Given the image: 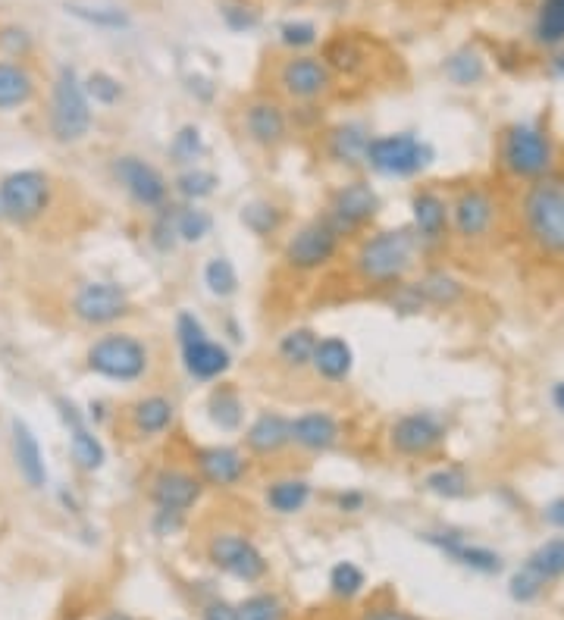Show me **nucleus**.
<instances>
[{"label": "nucleus", "mask_w": 564, "mask_h": 620, "mask_svg": "<svg viewBox=\"0 0 564 620\" xmlns=\"http://www.w3.org/2000/svg\"><path fill=\"white\" fill-rule=\"evenodd\" d=\"M445 442V423L433 411L402 414L389 426V445L402 458H427Z\"/></svg>", "instance_id": "14"}, {"label": "nucleus", "mask_w": 564, "mask_h": 620, "mask_svg": "<svg viewBox=\"0 0 564 620\" xmlns=\"http://www.w3.org/2000/svg\"><path fill=\"white\" fill-rule=\"evenodd\" d=\"M207 558L217 570L242 583H257L267 577L264 552L242 533H217L207 542Z\"/></svg>", "instance_id": "11"}, {"label": "nucleus", "mask_w": 564, "mask_h": 620, "mask_svg": "<svg viewBox=\"0 0 564 620\" xmlns=\"http://www.w3.org/2000/svg\"><path fill=\"white\" fill-rule=\"evenodd\" d=\"M176 339H179V348H188V345L207 339V329H204V323L195 314L182 310V314L176 317Z\"/></svg>", "instance_id": "53"}, {"label": "nucleus", "mask_w": 564, "mask_h": 620, "mask_svg": "<svg viewBox=\"0 0 564 620\" xmlns=\"http://www.w3.org/2000/svg\"><path fill=\"white\" fill-rule=\"evenodd\" d=\"M317 332L311 326H295L289 329L286 336L276 342V357L289 370H304L311 367V357H314V348H317Z\"/></svg>", "instance_id": "30"}, {"label": "nucleus", "mask_w": 564, "mask_h": 620, "mask_svg": "<svg viewBox=\"0 0 564 620\" xmlns=\"http://www.w3.org/2000/svg\"><path fill=\"white\" fill-rule=\"evenodd\" d=\"M185 514H173V511H154V533L157 536H170L182 527Z\"/></svg>", "instance_id": "55"}, {"label": "nucleus", "mask_w": 564, "mask_h": 620, "mask_svg": "<svg viewBox=\"0 0 564 620\" xmlns=\"http://www.w3.org/2000/svg\"><path fill=\"white\" fill-rule=\"evenodd\" d=\"M204 285L210 289V295L217 298H232L239 292V273H235L229 257H214L204 264Z\"/></svg>", "instance_id": "41"}, {"label": "nucleus", "mask_w": 564, "mask_h": 620, "mask_svg": "<svg viewBox=\"0 0 564 620\" xmlns=\"http://www.w3.org/2000/svg\"><path fill=\"white\" fill-rule=\"evenodd\" d=\"M10 429H13V458H16L19 476L32 489H44L47 486V467H44V451H41L35 433L29 429V423L19 420V417L10 423Z\"/></svg>", "instance_id": "24"}, {"label": "nucleus", "mask_w": 564, "mask_h": 620, "mask_svg": "<svg viewBox=\"0 0 564 620\" xmlns=\"http://www.w3.org/2000/svg\"><path fill=\"white\" fill-rule=\"evenodd\" d=\"M195 470L204 486L232 489L248 476V455L232 445H201L195 448Z\"/></svg>", "instance_id": "17"}, {"label": "nucleus", "mask_w": 564, "mask_h": 620, "mask_svg": "<svg viewBox=\"0 0 564 620\" xmlns=\"http://www.w3.org/2000/svg\"><path fill=\"white\" fill-rule=\"evenodd\" d=\"M543 580H539L530 567H521L517 574L511 577V599L514 602H533L539 592H543Z\"/></svg>", "instance_id": "52"}, {"label": "nucleus", "mask_w": 564, "mask_h": 620, "mask_svg": "<svg viewBox=\"0 0 564 620\" xmlns=\"http://www.w3.org/2000/svg\"><path fill=\"white\" fill-rule=\"evenodd\" d=\"M182 364H185V373L198 379V383H214V379H220L232 367V354L226 345L214 339H201L195 345L182 348Z\"/></svg>", "instance_id": "25"}, {"label": "nucleus", "mask_w": 564, "mask_h": 620, "mask_svg": "<svg viewBox=\"0 0 564 620\" xmlns=\"http://www.w3.org/2000/svg\"><path fill=\"white\" fill-rule=\"evenodd\" d=\"M85 367L110 383H138L151 370V351L132 332H107L88 345Z\"/></svg>", "instance_id": "2"}, {"label": "nucleus", "mask_w": 564, "mask_h": 620, "mask_svg": "<svg viewBox=\"0 0 564 620\" xmlns=\"http://www.w3.org/2000/svg\"><path fill=\"white\" fill-rule=\"evenodd\" d=\"M210 229H214V217L192 204V207H176V235H179V242H188V245H198L201 238L210 235Z\"/></svg>", "instance_id": "39"}, {"label": "nucleus", "mask_w": 564, "mask_h": 620, "mask_svg": "<svg viewBox=\"0 0 564 620\" xmlns=\"http://www.w3.org/2000/svg\"><path fill=\"white\" fill-rule=\"evenodd\" d=\"M204 480L198 470L188 467H160L151 476V489L148 498L157 511H173V514H188L204 495Z\"/></svg>", "instance_id": "15"}, {"label": "nucleus", "mask_w": 564, "mask_h": 620, "mask_svg": "<svg viewBox=\"0 0 564 620\" xmlns=\"http://www.w3.org/2000/svg\"><path fill=\"white\" fill-rule=\"evenodd\" d=\"M367 145H370V132L361 123H342L336 129H329L326 135V154L342 166L364 163Z\"/></svg>", "instance_id": "28"}, {"label": "nucleus", "mask_w": 564, "mask_h": 620, "mask_svg": "<svg viewBox=\"0 0 564 620\" xmlns=\"http://www.w3.org/2000/svg\"><path fill=\"white\" fill-rule=\"evenodd\" d=\"M543 517L552 523V527H558V530H564V498H555V502L543 511Z\"/></svg>", "instance_id": "58"}, {"label": "nucleus", "mask_w": 564, "mask_h": 620, "mask_svg": "<svg viewBox=\"0 0 564 620\" xmlns=\"http://www.w3.org/2000/svg\"><path fill=\"white\" fill-rule=\"evenodd\" d=\"M66 13L76 16L88 26L98 29H129V13L116 7H82V4H66Z\"/></svg>", "instance_id": "45"}, {"label": "nucleus", "mask_w": 564, "mask_h": 620, "mask_svg": "<svg viewBox=\"0 0 564 620\" xmlns=\"http://www.w3.org/2000/svg\"><path fill=\"white\" fill-rule=\"evenodd\" d=\"M326 66H329V73H342V76H358L361 69L367 66V57L361 47L339 35V38H329L326 47H323V57H320Z\"/></svg>", "instance_id": "33"}, {"label": "nucleus", "mask_w": 564, "mask_h": 620, "mask_svg": "<svg viewBox=\"0 0 564 620\" xmlns=\"http://www.w3.org/2000/svg\"><path fill=\"white\" fill-rule=\"evenodd\" d=\"M552 73H555V76H564V54L552 60Z\"/></svg>", "instance_id": "61"}, {"label": "nucleus", "mask_w": 564, "mask_h": 620, "mask_svg": "<svg viewBox=\"0 0 564 620\" xmlns=\"http://www.w3.org/2000/svg\"><path fill=\"white\" fill-rule=\"evenodd\" d=\"M66 433H69V451H73V461H76L79 470L94 473V470H101V467H104V461H107V448H104V442H101L98 436L91 433L88 420L79 423V426H69Z\"/></svg>", "instance_id": "31"}, {"label": "nucleus", "mask_w": 564, "mask_h": 620, "mask_svg": "<svg viewBox=\"0 0 564 620\" xmlns=\"http://www.w3.org/2000/svg\"><path fill=\"white\" fill-rule=\"evenodd\" d=\"M242 129L251 145L276 151L289 141V113L273 98H254L242 110Z\"/></svg>", "instance_id": "16"}, {"label": "nucleus", "mask_w": 564, "mask_h": 620, "mask_svg": "<svg viewBox=\"0 0 564 620\" xmlns=\"http://www.w3.org/2000/svg\"><path fill=\"white\" fill-rule=\"evenodd\" d=\"M207 414H210V423L223 433H235V429L242 426V417H245V404H242V395L235 392L232 386H217L207 398Z\"/></svg>", "instance_id": "32"}, {"label": "nucleus", "mask_w": 564, "mask_h": 620, "mask_svg": "<svg viewBox=\"0 0 564 620\" xmlns=\"http://www.w3.org/2000/svg\"><path fill=\"white\" fill-rule=\"evenodd\" d=\"M524 223L539 248L564 254V179L546 176L530 185L524 195Z\"/></svg>", "instance_id": "4"}, {"label": "nucleus", "mask_w": 564, "mask_h": 620, "mask_svg": "<svg viewBox=\"0 0 564 620\" xmlns=\"http://www.w3.org/2000/svg\"><path fill=\"white\" fill-rule=\"evenodd\" d=\"M411 217H414V235L420 245H439L445 232L452 226L449 204L433 188H420L411 195Z\"/></svg>", "instance_id": "21"}, {"label": "nucleus", "mask_w": 564, "mask_h": 620, "mask_svg": "<svg viewBox=\"0 0 564 620\" xmlns=\"http://www.w3.org/2000/svg\"><path fill=\"white\" fill-rule=\"evenodd\" d=\"M361 620H414V617L398 608H370Z\"/></svg>", "instance_id": "57"}, {"label": "nucleus", "mask_w": 564, "mask_h": 620, "mask_svg": "<svg viewBox=\"0 0 564 620\" xmlns=\"http://www.w3.org/2000/svg\"><path fill=\"white\" fill-rule=\"evenodd\" d=\"M317 38H320V32H317L314 22L295 19V22H286V26H279V41L286 47H292V51H304V47L317 44Z\"/></svg>", "instance_id": "50"}, {"label": "nucleus", "mask_w": 564, "mask_h": 620, "mask_svg": "<svg viewBox=\"0 0 564 620\" xmlns=\"http://www.w3.org/2000/svg\"><path fill=\"white\" fill-rule=\"evenodd\" d=\"M342 439V426L333 414L326 411H304L292 420V445L311 455H326Z\"/></svg>", "instance_id": "22"}, {"label": "nucleus", "mask_w": 564, "mask_h": 620, "mask_svg": "<svg viewBox=\"0 0 564 620\" xmlns=\"http://www.w3.org/2000/svg\"><path fill=\"white\" fill-rule=\"evenodd\" d=\"M436 151L430 141L417 138L414 132H395V135H376L370 138L364 163L373 173L389 179H411L423 173L433 163Z\"/></svg>", "instance_id": "6"}, {"label": "nucleus", "mask_w": 564, "mask_h": 620, "mask_svg": "<svg viewBox=\"0 0 564 620\" xmlns=\"http://www.w3.org/2000/svg\"><path fill=\"white\" fill-rule=\"evenodd\" d=\"M417 292L423 298V304H436V307H449L461 298V282L449 273H442V270H433L427 273L420 282H417Z\"/></svg>", "instance_id": "34"}, {"label": "nucleus", "mask_w": 564, "mask_h": 620, "mask_svg": "<svg viewBox=\"0 0 564 620\" xmlns=\"http://www.w3.org/2000/svg\"><path fill=\"white\" fill-rule=\"evenodd\" d=\"M110 173L116 179V185L123 188V192L145 210H160L167 207L170 201V182L163 176L154 163H148L145 157L138 154H120L113 160Z\"/></svg>", "instance_id": "9"}, {"label": "nucleus", "mask_w": 564, "mask_h": 620, "mask_svg": "<svg viewBox=\"0 0 564 620\" xmlns=\"http://www.w3.org/2000/svg\"><path fill=\"white\" fill-rule=\"evenodd\" d=\"M345 238L336 232V226L326 217H314L304 226H298L286 245H282V264L295 273H317L326 264H333Z\"/></svg>", "instance_id": "8"}, {"label": "nucleus", "mask_w": 564, "mask_h": 620, "mask_svg": "<svg viewBox=\"0 0 564 620\" xmlns=\"http://www.w3.org/2000/svg\"><path fill=\"white\" fill-rule=\"evenodd\" d=\"M452 229L464 242H477L483 238L492 223H496V201H492L483 188H464V192L449 204Z\"/></svg>", "instance_id": "19"}, {"label": "nucleus", "mask_w": 564, "mask_h": 620, "mask_svg": "<svg viewBox=\"0 0 564 620\" xmlns=\"http://www.w3.org/2000/svg\"><path fill=\"white\" fill-rule=\"evenodd\" d=\"M276 82H279V91H286L292 101L314 104L326 98L329 88H333V73H329V66L314 54H292L279 63Z\"/></svg>", "instance_id": "13"}, {"label": "nucleus", "mask_w": 564, "mask_h": 620, "mask_svg": "<svg viewBox=\"0 0 564 620\" xmlns=\"http://www.w3.org/2000/svg\"><path fill=\"white\" fill-rule=\"evenodd\" d=\"M364 586H367V577L358 564L339 561L333 570H329V589H333V595H339V599H355Z\"/></svg>", "instance_id": "46"}, {"label": "nucleus", "mask_w": 564, "mask_h": 620, "mask_svg": "<svg viewBox=\"0 0 564 620\" xmlns=\"http://www.w3.org/2000/svg\"><path fill=\"white\" fill-rule=\"evenodd\" d=\"M47 126L60 145H76L91 132V101L73 66H60L51 91V113Z\"/></svg>", "instance_id": "5"}, {"label": "nucleus", "mask_w": 564, "mask_h": 620, "mask_svg": "<svg viewBox=\"0 0 564 620\" xmlns=\"http://www.w3.org/2000/svg\"><path fill=\"white\" fill-rule=\"evenodd\" d=\"M311 483L308 480H298V476H286V480H273L264 492L267 498V508L276 511V514H298L308 508L311 502Z\"/></svg>", "instance_id": "29"}, {"label": "nucleus", "mask_w": 564, "mask_h": 620, "mask_svg": "<svg viewBox=\"0 0 564 620\" xmlns=\"http://www.w3.org/2000/svg\"><path fill=\"white\" fill-rule=\"evenodd\" d=\"M311 367L320 379H326V383H345L351 376V367H355V351H351V345L342 336L317 339Z\"/></svg>", "instance_id": "26"}, {"label": "nucleus", "mask_w": 564, "mask_h": 620, "mask_svg": "<svg viewBox=\"0 0 564 620\" xmlns=\"http://www.w3.org/2000/svg\"><path fill=\"white\" fill-rule=\"evenodd\" d=\"M82 88H85V94H88V101L101 104V107L120 104L123 94H126L123 82L116 79V76H110V73H104V69H94L88 79H82Z\"/></svg>", "instance_id": "44"}, {"label": "nucleus", "mask_w": 564, "mask_h": 620, "mask_svg": "<svg viewBox=\"0 0 564 620\" xmlns=\"http://www.w3.org/2000/svg\"><path fill=\"white\" fill-rule=\"evenodd\" d=\"M38 79L26 63L0 60V110H16L35 101Z\"/></svg>", "instance_id": "27"}, {"label": "nucleus", "mask_w": 564, "mask_h": 620, "mask_svg": "<svg viewBox=\"0 0 564 620\" xmlns=\"http://www.w3.org/2000/svg\"><path fill=\"white\" fill-rule=\"evenodd\" d=\"M445 76H449L455 85L467 88V85H477L483 76H486V63L477 51H470V47H461V51H455L449 60H445Z\"/></svg>", "instance_id": "37"}, {"label": "nucleus", "mask_w": 564, "mask_h": 620, "mask_svg": "<svg viewBox=\"0 0 564 620\" xmlns=\"http://www.w3.org/2000/svg\"><path fill=\"white\" fill-rule=\"evenodd\" d=\"M0 220H4V210H0Z\"/></svg>", "instance_id": "62"}, {"label": "nucleus", "mask_w": 564, "mask_h": 620, "mask_svg": "<svg viewBox=\"0 0 564 620\" xmlns=\"http://www.w3.org/2000/svg\"><path fill=\"white\" fill-rule=\"evenodd\" d=\"M126 423L129 433L141 442L157 439L163 433H170L176 423V401L170 395L160 392H148L135 398L132 404H126Z\"/></svg>", "instance_id": "18"}, {"label": "nucleus", "mask_w": 564, "mask_h": 620, "mask_svg": "<svg viewBox=\"0 0 564 620\" xmlns=\"http://www.w3.org/2000/svg\"><path fill=\"white\" fill-rule=\"evenodd\" d=\"M502 163L517 179H546L555 166V145L549 129L536 119L508 126L502 135Z\"/></svg>", "instance_id": "3"}, {"label": "nucleus", "mask_w": 564, "mask_h": 620, "mask_svg": "<svg viewBox=\"0 0 564 620\" xmlns=\"http://www.w3.org/2000/svg\"><path fill=\"white\" fill-rule=\"evenodd\" d=\"M423 542L436 545L439 552H445L452 561L477 570V574H499L502 570V558L492 552V548L483 545H470L461 533H423Z\"/></svg>", "instance_id": "23"}, {"label": "nucleus", "mask_w": 564, "mask_h": 620, "mask_svg": "<svg viewBox=\"0 0 564 620\" xmlns=\"http://www.w3.org/2000/svg\"><path fill=\"white\" fill-rule=\"evenodd\" d=\"M364 505H367V495L361 489H345L336 495V508L342 514H358V511H364Z\"/></svg>", "instance_id": "54"}, {"label": "nucleus", "mask_w": 564, "mask_h": 620, "mask_svg": "<svg viewBox=\"0 0 564 620\" xmlns=\"http://www.w3.org/2000/svg\"><path fill=\"white\" fill-rule=\"evenodd\" d=\"M423 489L439 495V498H464L470 489V480L461 467H439L423 480Z\"/></svg>", "instance_id": "43"}, {"label": "nucleus", "mask_w": 564, "mask_h": 620, "mask_svg": "<svg viewBox=\"0 0 564 620\" xmlns=\"http://www.w3.org/2000/svg\"><path fill=\"white\" fill-rule=\"evenodd\" d=\"M223 22L232 32H248L261 22V13H257V7L248 4V0H232V4L223 7Z\"/></svg>", "instance_id": "51"}, {"label": "nucleus", "mask_w": 564, "mask_h": 620, "mask_svg": "<svg viewBox=\"0 0 564 620\" xmlns=\"http://www.w3.org/2000/svg\"><path fill=\"white\" fill-rule=\"evenodd\" d=\"M73 317L85 326H113L132 314V298L116 282H85L73 295Z\"/></svg>", "instance_id": "10"}, {"label": "nucleus", "mask_w": 564, "mask_h": 620, "mask_svg": "<svg viewBox=\"0 0 564 620\" xmlns=\"http://www.w3.org/2000/svg\"><path fill=\"white\" fill-rule=\"evenodd\" d=\"M54 201V182L44 170H16L0 179V210L13 226L38 223Z\"/></svg>", "instance_id": "7"}, {"label": "nucleus", "mask_w": 564, "mask_h": 620, "mask_svg": "<svg viewBox=\"0 0 564 620\" xmlns=\"http://www.w3.org/2000/svg\"><path fill=\"white\" fill-rule=\"evenodd\" d=\"M204 135H201V129L198 126H182L176 135H173V141H170V160L176 163V166H198V160L204 157Z\"/></svg>", "instance_id": "40"}, {"label": "nucleus", "mask_w": 564, "mask_h": 620, "mask_svg": "<svg viewBox=\"0 0 564 620\" xmlns=\"http://www.w3.org/2000/svg\"><path fill=\"white\" fill-rule=\"evenodd\" d=\"M376 213H380V195H376V188L370 182H348L333 192L323 217L336 226L342 238H348L361 232Z\"/></svg>", "instance_id": "12"}, {"label": "nucleus", "mask_w": 564, "mask_h": 620, "mask_svg": "<svg viewBox=\"0 0 564 620\" xmlns=\"http://www.w3.org/2000/svg\"><path fill=\"white\" fill-rule=\"evenodd\" d=\"M217 185H220V176L214 170H204V166H185L176 176V192L192 204L214 195Z\"/></svg>", "instance_id": "35"}, {"label": "nucleus", "mask_w": 564, "mask_h": 620, "mask_svg": "<svg viewBox=\"0 0 564 620\" xmlns=\"http://www.w3.org/2000/svg\"><path fill=\"white\" fill-rule=\"evenodd\" d=\"M204 620H239V608L229 602H210L204 608Z\"/></svg>", "instance_id": "56"}, {"label": "nucleus", "mask_w": 564, "mask_h": 620, "mask_svg": "<svg viewBox=\"0 0 564 620\" xmlns=\"http://www.w3.org/2000/svg\"><path fill=\"white\" fill-rule=\"evenodd\" d=\"M292 445V420L279 411H264L245 429V448L254 458H276Z\"/></svg>", "instance_id": "20"}, {"label": "nucleus", "mask_w": 564, "mask_h": 620, "mask_svg": "<svg viewBox=\"0 0 564 620\" xmlns=\"http://www.w3.org/2000/svg\"><path fill=\"white\" fill-rule=\"evenodd\" d=\"M417 235L414 229H380L367 238H361V245L351 257V270L367 285L376 289H395L398 282H405V276L417 264Z\"/></svg>", "instance_id": "1"}, {"label": "nucleus", "mask_w": 564, "mask_h": 620, "mask_svg": "<svg viewBox=\"0 0 564 620\" xmlns=\"http://www.w3.org/2000/svg\"><path fill=\"white\" fill-rule=\"evenodd\" d=\"M101 620H135L132 614H123V611H110V614H104Z\"/></svg>", "instance_id": "60"}, {"label": "nucleus", "mask_w": 564, "mask_h": 620, "mask_svg": "<svg viewBox=\"0 0 564 620\" xmlns=\"http://www.w3.org/2000/svg\"><path fill=\"white\" fill-rule=\"evenodd\" d=\"M282 617H286V608L270 592H257L239 605V620H282Z\"/></svg>", "instance_id": "47"}, {"label": "nucleus", "mask_w": 564, "mask_h": 620, "mask_svg": "<svg viewBox=\"0 0 564 620\" xmlns=\"http://www.w3.org/2000/svg\"><path fill=\"white\" fill-rule=\"evenodd\" d=\"M536 41L549 47L564 41V0H543V7L536 13Z\"/></svg>", "instance_id": "42"}, {"label": "nucleus", "mask_w": 564, "mask_h": 620, "mask_svg": "<svg viewBox=\"0 0 564 620\" xmlns=\"http://www.w3.org/2000/svg\"><path fill=\"white\" fill-rule=\"evenodd\" d=\"M35 51V38L29 35V29L22 26H0V54L7 60L22 63Z\"/></svg>", "instance_id": "48"}, {"label": "nucleus", "mask_w": 564, "mask_h": 620, "mask_svg": "<svg viewBox=\"0 0 564 620\" xmlns=\"http://www.w3.org/2000/svg\"><path fill=\"white\" fill-rule=\"evenodd\" d=\"M524 567H530L543 583H549V580H555V577H564V539H549V542H543V545H539L536 552L527 558Z\"/></svg>", "instance_id": "38"}, {"label": "nucleus", "mask_w": 564, "mask_h": 620, "mask_svg": "<svg viewBox=\"0 0 564 620\" xmlns=\"http://www.w3.org/2000/svg\"><path fill=\"white\" fill-rule=\"evenodd\" d=\"M239 220L257 238H267L282 229V210L273 201H248L239 213Z\"/></svg>", "instance_id": "36"}, {"label": "nucleus", "mask_w": 564, "mask_h": 620, "mask_svg": "<svg viewBox=\"0 0 564 620\" xmlns=\"http://www.w3.org/2000/svg\"><path fill=\"white\" fill-rule=\"evenodd\" d=\"M179 242V235H176V207H160L157 210V220L151 226V245L157 251H173Z\"/></svg>", "instance_id": "49"}, {"label": "nucleus", "mask_w": 564, "mask_h": 620, "mask_svg": "<svg viewBox=\"0 0 564 620\" xmlns=\"http://www.w3.org/2000/svg\"><path fill=\"white\" fill-rule=\"evenodd\" d=\"M552 401H555V408L564 414V383H558V386L552 389Z\"/></svg>", "instance_id": "59"}]
</instances>
